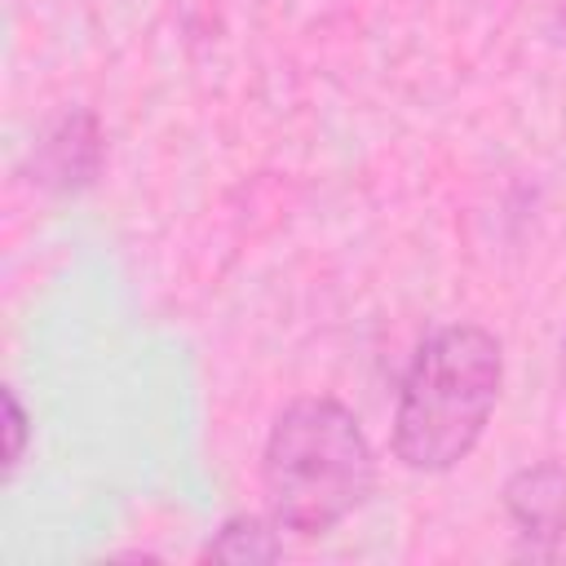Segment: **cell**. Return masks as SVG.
Listing matches in <instances>:
<instances>
[{
  "label": "cell",
  "instance_id": "cell-4",
  "mask_svg": "<svg viewBox=\"0 0 566 566\" xmlns=\"http://www.w3.org/2000/svg\"><path fill=\"white\" fill-rule=\"evenodd\" d=\"M97 164H102V128L88 111L62 115L35 142V181L57 195L84 190L97 177Z\"/></svg>",
  "mask_w": 566,
  "mask_h": 566
},
{
  "label": "cell",
  "instance_id": "cell-1",
  "mask_svg": "<svg viewBox=\"0 0 566 566\" xmlns=\"http://www.w3.org/2000/svg\"><path fill=\"white\" fill-rule=\"evenodd\" d=\"M504 385V349L478 323L429 332L398 385L394 455L411 473L455 469L486 433Z\"/></svg>",
  "mask_w": 566,
  "mask_h": 566
},
{
  "label": "cell",
  "instance_id": "cell-2",
  "mask_svg": "<svg viewBox=\"0 0 566 566\" xmlns=\"http://www.w3.org/2000/svg\"><path fill=\"white\" fill-rule=\"evenodd\" d=\"M270 517L296 535H327L376 486V451L358 416L336 398L287 402L261 451Z\"/></svg>",
  "mask_w": 566,
  "mask_h": 566
},
{
  "label": "cell",
  "instance_id": "cell-7",
  "mask_svg": "<svg viewBox=\"0 0 566 566\" xmlns=\"http://www.w3.org/2000/svg\"><path fill=\"white\" fill-rule=\"evenodd\" d=\"M562 389H566V340H562Z\"/></svg>",
  "mask_w": 566,
  "mask_h": 566
},
{
  "label": "cell",
  "instance_id": "cell-6",
  "mask_svg": "<svg viewBox=\"0 0 566 566\" xmlns=\"http://www.w3.org/2000/svg\"><path fill=\"white\" fill-rule=\"evenodd\" d=\"M27 438H31V416L22 407V398L13 389H4V464L18 469L22 451H27Z\"/></svg>",
  "mask_w": 566,
  "mask_h": 566
},
{
  "label": "cell",
  "instance_id": "cell-3",
  "mask_svg": "<svg viewBox=\"0 0 566 566\" xmlns=\"http://www.w3.org/2000/svg\"><path fill=\"white\" fill-rule=\"evenodd\" d=\"M504 513L517 526L522 544L553 548L566 535V469L557 460L522 464L504 482Z\"/></svg>",
  "mask_w": 566,
  "mask_h": 566
},
{
  "label": "cell",
  "instance_id": "cell-5",
  "mask_svg": "<svg viewBox=\"0 0 566 566\" xmlns=\"http://www.w3.org/2000/svg\"><path fill=\"white\" fill-rule=\"evenodd\" d=\"M279 522L274 517H256V513H234L217 526V535L203 544L208 562H230V566H265L283 557L279 544Z\"/></svg>",
  "mask_w": 566,
  "mask_h": 566
}]
</instances>
